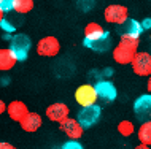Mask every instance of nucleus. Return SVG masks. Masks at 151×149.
<instances>
[{
  "mask_svg": "<svg viewBox=\"0 0 151 149\" xmlns=\"http://www.w3.org/2000/svg\"><path fill=\"white\" fill-rule=\"evenodd\" d=\"M140 38L137 37H121L119 43L113 48V60L119 65H130L138 52Z\"/></svg>",
  "mask_w": 151,
  "mask_h": 149,
  "instance_id": "nucleus-1",
  "label": "nucleus"
},
{
  "mask_svg": "<svg viewBox=\"0 0 151 149\" xmlns=\"http://www.w3.org/2000/svg\"><path fill=\"white\" fill-rule=\"evenodd\" d=\"M10 49L16 54L19 62L27 59L30 51V38L26 34H16L10 40Z\"/></svg>",
  "mask_w": 151,
  "mask_h": 149,
  "instance_id": "nucleus-2",
  "label": "nucleus"
},
{
  "mask_svg": "<svg viewBox=\"0 0 151 149\" xmlns=\"http://www.w3.org/2000/svg\"><path fill=\"white\" fill-rule=\"evenodd\" d=\"M97 98H99V94L96 91V86H92V84H81L75 91V100L81 108L96 105Z\"/></svg>",
  "mask_w": 151,
  "mask_h": 149,
  "instance_id": "nucleus-3",
  "label": "nucleus"
},
{
  "mask_svg": "<svg viewBox=\"0 0 151 149\" xmlns=\"http://www.w3.org/2000/svg\"><path fill=\"white\" fill-rule=\"evenodd\" d=\"M35 49H37V54L42 56V57H56L60 51V43L56 37L50 35V37L40 38Z\"/></svg>",
  "mask_w": 151,
  "mask_h": 149,
  "instance_id": "nucleus-4",
  "label": "nucleus"
},
{
  "mask_svg": "<svg viewBox=\"0 0 151 149\" xmlns=\"http://www.w3.org/2000/svg\"><path fill=\"white\" fill-rule=\"evenodd\" d=\"M104 19L108 24L119 26V24L126 22L129 19V10H127V6H124V5L113 3V5H108L104 10Z\"/></svg>",
  "mask_w": 151,
  "mask_h": 149,
  "instance_id": "nucleus-5",
  "label": "nucleus"
},
{
  "mask_svg": "<svg viewBox=\"0 0 151 149\" xmlns=\"http://www.w3.org/2000/svg\"><path fill=\"white\" fill-rule=\"evenodd\" d=\"M100 114H102V110L99 105H91V106H84L78 111V116L76 119L80 120V124L83 125L84 128H91L92 125H96L100 119Z\"/></svg>",
  "mask_w": 151,
  "mask_h": 149,
  "instance_id": "nucleus-6",
  "label": "nucleus"
},
{
  "mask_svg": "<svg viewBox=\"0 0 151 149\" xmlns=\"http://www.w3.org/2000/svg\"><path fill=\"white\" fill-rule=\"evenodd\" d=\"M130 67L137 76H151V54L146 51H138Z\"/></svg>",
  "mask_w": 151,
  "mask_h": 149,
  "instance_id": "nucleus-7",
  "label": "nucleus"
},
{
  "mask_svg": "<svg viewBox=\"0 0 151 149\" xmlns=\"http://www.w3.org/2000/svg\"><path fill=\"white\" fill-rule=\"evenodd\" d=\"M134 113H135V118L140 122L151 120V94L140 95L134 102Z\"/></svg>",
  "mask_w": 151,
  "mask_h": 149,
  "instance_id": "nucleus-8",
  "label": "nucleus"
},
{
  "mask_svg": "<svg viewBox=\"0 0 151 149\" xmlns=\"http://www.w3.org/2000/svg\"><path fill=\"white\" fill-rule=\"evenodd\" d=\"M45 114H46V118L50 120H52V122H59L60 124L62 120L70 118V116H68L70 114V108L62 102H56V103H51L50 106L46 108Z\"/></svg>",
  "mask_w": 151,
  "mask_h": 149,
  "instance_id": "nucleus-9",
  "label": "nucleus"
},
{
  "mask_svg": "<svg viewBox=\"0 0 151 149\" xmlns=\"http://www.w3.org/2000/svg\"><path fill=\"white\" fill-rule=\"evenodd\" d=\"M143 26H142L140 21H137V19H127L126 22L119 24V26L116 27V32L119 37H137L140 38L142 32H143Z\"/></svg>",
  "mask_w": 151,
  "mask_h": 149,
  "instance_id": "nucleus-10",
  "label": "nucleus"
},
{
  "mask_svg": "<svg viewBox=\"0 0 151 149\" xmlns=\"http://www.w3.org/2000/svg\"><path fill=\"white\" fill-rule=\"evenodd\" d=\"M60 130H62L70 140H80L81 136H83L84 127L80 124L78 119L67 118L65 120H62V122H60Z\"/></svg>",
  "mask_w": 151,
  "mask_h": 149,
  "instance_id": "nucleus-11",
  "label": "nucleus"
},
{
  "mask_svg": "<svg viewBox=\"0 0 151 149\" xmlns=\"http://www.w3.org/2000/svg\"><path fill=\"white\" fill-rule=\"evenodd\" d=\"M6 113H8V116H10L11 120L21 124L24 120V118H26L30 111H29V108H27V105L24 102H21V100H13V102L8 105Z\"/></svg>",
  "mask_w": 151,
  "mask_h": 149,
  "instance_id": "nucleus-12",
  "label": "nucleus"
},
{
  "mask_svg": "<svg viewBox=\"0 0 151 149\" xmlns=\"http://www.w3.org/2000/svg\"><path fill=\"white\" fill-rule=\"evenodd\" d=\"M96 91H97V94H99V98L105 100L107 103L113 102V100L116 98V95H118V91H116L115 84L110 83V81H99L96 84Z\"/></svg>",
  "mask_w": 151,
  "mask_h": 149,
  "instance_id": "nucleus-13",
  "label": "nucleus"
},
{
  "mask_svg": "<svg viewBox=\"0 0 151 149\" xmlns=\"http://www.w3.org/2000/svg\"><path fill=\"white\" fill-rule=\"evenodd\" d=\"M83 45L88 48V49L91 51H96V52H105L108 51L110 48H111V37H110V34L104 35V37L97 38V40H92V41H86V40H83Z\"/></svg>",
  "mask_w": 151,
  "mask_h": 149,
  "instance_id": "nucleus-14",
  "label": "nucleus"
},
{
  "mask_svg": "<svg viewBox=\"0 0 151 149\" xmlns=\"http://www.w3.org/2000/svg\"><path fill=\"white\" fill-rule=\"evenodd\" d=\"M19 60L16 57V54L10 48H3L0 49V70L2 71H10Z\"/></svg>",
  "mask_w": 151,
  "mask_h": 149,
  "instance_id": "nucleus-15",
  "label": "nucleus"
},
{
  "mask_svg": "<svg viewBox=\"0 0 151 149\" xmlns=\"http://www.w3.org/2000/svg\"><path fill=\"white\" fill-rule=\"evenodd\" d=\"M40 127H42V116L38 113H34V111L29 113L21 122V128L24 132H27V133H34Z\"/></svg>",
  "mask_w": 151,
  "mask_h": 149,
  "instance_id": "nucleus-16",
  "label": "nucleus"
},
{
  "mask_svg": "<svg viewBox=\"0 0 151 149\" xmlns=\"http://www.w3.org/2000/svg\"><path fill=\"white\" fill-rule=\"evenodd\" d=\"M83 34H84L83 40L92 41V40H97V38L104 37V35L107 34V30H105L99 22H88L86 27H84V30H83Z\"/></svg>",
  "mask_w": 151,
  "mask_h": 149,
  "instance_id": "nucleus-17",
  "label": "nucleus"
},
{
  "mask_svg": "<svg viewBox=\"0 0 151 149\" xmlns=\"http://www.w3.org/2000/svg\"><path fill=\"white\" fill-rule=\"evenodd\" d=\"M137 136H138V140H140L142 144H148V146H151V120L142 122V125L138 127Z\"/></svg>",
  "mask_w": 151,
  "mask_h": 149,
  "instance_id": "nucleus-18",
  "label": "nucleus"
},
{
  "mask_svg": "<svg viewBox=\"0 0 151 149\" xmlns=\"http://www.w3.org/2000/svg\"><path fill=\"white\" fill-rule=\"evenodd\" d=\"M34 0H14V8L13 11L18 14H27L34 10Z\"/></svg>",
  "mask_w": 151,
  "mask_h": 149,
  "instance_id": "nucleus-19",
  "label": "nucleus"
},
{
  "mask_svg": "<svg viewBox=\"0 0 151 149\" xmlns=\"http://www.w3.org/2000/svg\"><path fill=\"white\" fill-rule=\"evenodd\" d=\"M134 130H135L134 124L130 122V120H127V119L121 120V122L118 124V133H119L121 136H130L134 133Z\"/></svg>",
  "mask_w": 151,
  "mask_h": 149,
  "instance_id": "nucleus-20",
  "label": "nucleus"
},
{
  "mask_svg": "<svg viewBox=\"0 0 151 149\" xmlns=\"http://www.w3.org/2000/svg\"><path fill=\"white\" fill-rule=\"evenodd\" d=\"M0 27H2V30L8 32V34H11V32L16 30V27L11 24L8 19H5V13H0Z\"/></svg>",
  "mask_w": 151,
  "mask_h": 149,
  "instance_id": "nucleus-21",
  "label": "nucleus"
},
{
  "mask_svg": "<svg viewBox=\"0 0 151 149\" xmlns=\"http://www.w3.org/2000/svg\"><path fill=\"white\" fill-rule=\"evenodd\" d=\"M94 5H96V0H78V8L83 11H91Z\"/></svg>",
  "mask_w": 151,
  "mask_h": 149,
  "instance_id": "nucleus-22",
  "label": "nucleus"
},
{
  "mask_svg": "<svg viewBox=\"0 0 151 149\" xmlns=\"http://www.w3.org/2000/svg\"><path fill=\"white\" fill-rule=\"evenodd\" d=\"M14 8V0H0V11L8 13Z\"/></svg>",
  "mask_w": 151,
  "mask_h": 149,
  "instance_id": "nucleus-23",
  "label": "nucleus"
},
{
  "mask_svg": "<svg viewBox=\"0 0 151 149\" xmlns=\"http://www.w3.org/2000/svg\"><path fill=\"white\" fill-rule=\"evenodd\" d=\"M60 149H84V148H83V144L78 143L76 140H70V141L64 143Z\"/></svg>",
  "mask_w": 151,
  "mask_h": 149,
  "instance_id": "nucleus-24",
  "label": "nucleus"
},
{
  "mask_svg": "<svg viewBox=\"0 0 151 149\" xmlns=\"http://www.w3.org/2000/svg\"><path fill=\"white\" fill-rule=\"evenodd\" d=\"M0 149H18V148H16V146H13L11 143L2 141V143H0Z\"/></svg>",
  "mask_w": 151,
  "mask_h": 149,
  "instance_id": "nucleus-25",
  "label": "nucleus"
},
{
  "mask_svg": "<svg viewBox=\"0 0 151 149\" xmlns=\"http://www.w3.org/2000/svg\"><path fill=\"white\" fill-rule=\"evenodd\" d=\"M142 26H143V29H151V19H145V21H142Z\"/></svg>",
  "mask_w": 151,
  "mask_h": 149,
  "instance_id": "nucleus-26",
  "label": "nucleus"
},
{
  "mask_svg": "<svg viewBox=\"0 0 151 149\" xmlns=\"http://www.w3.org/2000/svg\"><path fill=\"white\" fill-rule=\"evenodd\" d=\"M146 91L148 94H151V76H148V81H146Z\"/></svg>",
  "mask_w": 151,
  "mask_h": 149,
  "instance_id": "nucleus-27",
  "label": "nucleus"
},
{
  "mask_svg": "<svg viewBox=\"0 0 151 149\" xmlns=\"http://www.w3.org/2000/svg\"><path fill=\"white\" fill-rule=\"evenodd\" d=\"M134 149H151V146H148V144H138V146H135V148H134Z\"/></svg>",
  "mask_w": 151,
  "mask_h": 149,
  "instance_id": "nucleus-28",
  "label": "nucleus"
},
{
  "mask_svg": "<svg viewBox=\"0 0 151 149\" xmlns=\"http://www.w3.org/2000/svg\"><path fill=\"white\" fill-rule=\"evenodd\" d=\"M5 110H8V106H5V102H0V113H5Z\"/></svg>",
  "mask_w": 151,
  "mask_h": 149,
  "instance_id": "nucleus-29",
  "label": "nucleus"
}]
</instances>
